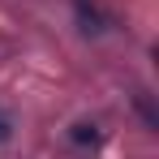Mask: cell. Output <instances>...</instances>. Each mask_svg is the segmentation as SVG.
I'll use <instances>...</instances> for the list:
<instances>
[{
  "instance_id": "obj_1",
  "label": "cell",
  "mask_w": 159,
  "mask_h": 159,
  "mask_svg": "<svg viewBox=\"0 0 159 159\" xmlns=\"http://www.w3.org/2000/svg\"><path fill=\"white\" fill-rule=\"evenodd\" d=\"M69 138H73V142H78V146H95V142H99V129H95V125H86V120H82V125H73V133H69Z\"/></svg>"
},
{
  "instance_id": "obj_2",
  "label": "cell",
  "mask_w": 159,
  "mask_h": 159,
  "mask_svg": "<svg viewBox=\"0 0 159 159\" xmlns=\"http://www.w3.org/2000/svg\"><path fill=\"white\" fill-rule=\"evenodd\" d=\"M138 112H142L146 129H159V120H155V107H151V99H146V95H138Z\"/></svg>"
},
{
  "instance_id": "obj_3",
  "label": "cell",
  "mask_w": 159,
  "mask_h": 159,
  "mask_svg": "<svg viewBox=\"0 0 159 159\" xmlns=\"http://www.w3.org/2000/svg\"><path fill=\"white\" fill-rule=\"evenodd\" d=\"M9 138H13V116H9V112H0V146H4Z\"/></svg>"
}]
</instances>
